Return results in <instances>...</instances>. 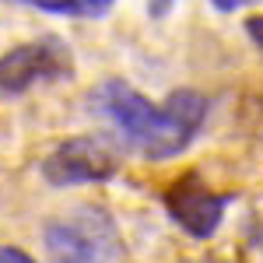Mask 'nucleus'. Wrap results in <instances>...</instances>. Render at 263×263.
<instances>
[{"label":"nucleus","mask_w":263,"mask_h":263,"mask_svg":"<svg viewBox=\"0 0 263 263\" xmlns=\"http://www.w3.org/2000/svg\"><path fill=\"white\" fill-rule=\"evenodd\" d=\"M91 109L112 123L134 151L155 162L186 151L207 120V99L193 88H179L165 102H147L123 81H105L91 91Z\"/></svg>","instance_id":"1"},{"label":"nucleus","mask_w":263,"mask_h":263,"mask_svg":"<svg viewBox=\"0 0 263 263\" xmlns=\"http://www.w3.org/2000/svg\"><path fill=\"white\" fill-rule=\"evenodd\" d=\"M49 263H120L126 246L112 214L95 203H78L42 224Z\"/></svg>","instance_id":"2"},{"label":"nucleus","mask_w":263,"mask_h":263,"mask_svg":"<svg viewBox=\"0 0 263 263\" xmlns=\"http://www.w3.org/2000/svg\"><path fill=\"white\" fill-rule=\"evenodd\" d=\"M116 172H120V147L99 134L67 137L42 158V179L57 190L109 182Z\"/></svg>","instance_id":"3"},{"label":"nucleus","mask_w":263,"mask_h":263,"mask_svg":"<svg viewBox=\"0 0 263 263\" xmlns=\"http://www.w3.org/2000/svg\"><path fill=\"white\" fill-rule=\"evenodd\" d=\"M70 49L57 35L21 42L0 57V95H25L42 81H57L70 74Z\"/></svg>","instance_id":"4"},{"label":"nucleus","mask_w":263,"mask_h":263,"mask_svg":"<svg viewBox=\"0 0 263 263\" xmlns=\"http://www.w3.org/2000/svg\"><path fill=\"white\" fill-rule=\"evenodd\" d=\"M228 197L214 193L197 172H186L165 190V211L190 239H211L224 221Z\"/></svg>","instance_id":"5"},{"label":"nucleus","mask_w":263,"mask_h":263,"mask_svg":"<svg viewBox=\"0 0 263 263\" xmlns=\"http://www.w3.org/2000/svg\"><path fill=\"white\" fill-rule=\"evenodd\" d=\"M32 11H46V14H60V18H102L112 11L116 0H11Z\"/></svg>","instance_id":"6"},{"label":"nucleus","mask_w":263,"mask_h":263,"mask_svg":"<svg viewBox=\"0 0 263 263\" xmlns=\"http://www.w3.org/2000/svg\"><path fill=\"white\" fill-rule=\"evenodd\" d=\"M0 263H39L32 253H25L21 246H0Z\"/></svg>","instance_id":"7"},{"label":"nucleus","mask_w":263,"mask_h":263,"mask_svg":"<svg viewBox=\"0 0 263 263\" xmlns=\"http://www.w3.org/2000/svg\"><path fill=\"white\" fill-rule=\"evenodd\" d=\"M246 32H249V39L263 49V14H253V18L246 21Z\"/></svg>","instance_id":"8"},{"label":"nucleus","mask_w":263,"mask_h":263,"mask_svg":"<svg viewBox=\"0 0 263 263\" xmlns=\"http://www.w3.org/2000/svg\"><path fill=\"white\" fill-rule=\"evenodd\" d=\"M172 4L176 0H147V11H151V18H165L172 11Z\"/></svg>","instance_id":"9"},{"label":"nucleus","mask_w":263,"mask_h":263,"mask_svg":"<svg viewBox=\"0 0 263 263\" xmlns=\"http://www.w3.org/2000/svg\"><path fill=\"white\" fill-rule=\"evenodd\" d=\"M211 4H214L218 11H235V7H239V0H211Z\"/></svg>","instance_id":"10"},{"label":"nucleus","mask_w":263,"mask_h":263,"mask_svg":"<svg viewBox=\"0 0 263 263\" xmlns=\"http://www.w3.org/2000/svg\"><path fill=\"white\" fill-rule=\"evenodd\" d=\"M211 263H221V260H211Z\"/></svg>","instance_id":"11"}]
</instances>
